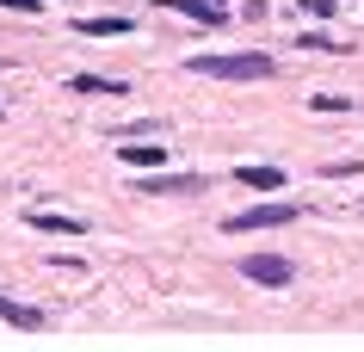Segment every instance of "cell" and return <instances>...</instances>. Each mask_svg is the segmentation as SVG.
Listing matches in <instances>:
<instances>
[{"instance_id":"1","label":"cell","mask_w":364,"mask_h":352,"mask_svg":"<svg viewBox=\"0 0 364 352\" xmlns=\"http://www.w3.org/2000/svg\"><path fill=\"white\" fill-rule=\"evenodd\" d=\"M192 75H210V80H272L278 62L266 50H223V56H192L186 62Z\"/></svg>"},{"instance_id":"2","label":"cell","mask_w":364,"mask_h":352,"mask_svg":"<svg viewBox=\"0 0 364 352\" xmlns=\"http://www.w3.org/2000/svg\"><path fill=\"white\" fill-rule=\"evenodd\" d=\"M296 204H284V198H278V204H253V210H241V216H223V229L229 235H247V229H278V223H296Z\"/></svg>"},{"instance_id":"3","label":"cell","mask_w":364,"mask_h":352,"mask_svg":"<svg viewBox=\"0 0 364 352\" xmlns=\"http://www.w3.org/2000/svg\"><path fill=\"white\" fill-rule=\"evenodd\" d=\"M241 278H253V284H278V291H284L290 278H296V266H290L284 254H247V260H241Z\"/></svg>"},{"instance_id":"4","label":"cell","mask_w":364,"mask_h":352,"mask_svg":"<svg viewBox=\"0 0 364 352\" xmlns=\"http://www.w3.org/2000/svg\"><path fill=\"white\" fill-rule=\"evenodd\" d=\"M167 13H179V19H192V25H204V31H216V25H229V13L216 6V0H161Z\"/></svg>"},{"instance_id":"5","label":"cell","mask_w":364,"mask_h":352,"mask_svg":"<svg viewBox=\"0 0 364 352\" xmlns=\"http://www.w3.org/2000/svg\"><path fill=\"white\" fill-rule=\"evenodd\" d=\"M142 192H154V198H192V192H204V174H154V179H142Z\"/></svg>"},{"instance_id":"6","label":"cell","mask_w":364,"mask_h":352,"mask_svg":"<svg viewBox=\"0 0 364 352\" xmlns=\"http://www.w3.org/2000/svg\"><path fill=\"white\" fill-rule=\"evenodd\" d=\"M0 321H6V328H25V334L50 328V315H43V309H25V303H13V297H0Z\"/></svg>"},{"instance_id":"7","label":"cell","mask_w":364,"mask_h":352,"mask_svg":"<svg viewBox=\"0 0 364 352\" xmlns=\"http://www.w3.org/2000/svg\"><path fill=\"white\" fill-rule=\"evenodd\" d=\"M235 179H241V186H253V192H278V186H284V167L253 161V167H235Z\"/></svg>"},{"instance_id":"8","label":"cell","mask_w":364,"mask_h":352,"mask_svg":"<svg viewBox=\"0 0 364 352\" xmlns=\"http://www.w3.org/2000/svg\"><path fill=\"white\" fill-rule=\"evenodd\" d=\"M25 223H31V229H50V235H87V216H56V210H31Z\"/></svg>"},{"instance_id":"9","label":"cell","mask_w":364,"mask_h":352,"mask_svg":"<svg viewBox=\"0 0 364 352\" xmlns=\"http://www.w3.org/2000/svg\"><path fill=\"white\" fill-rule=\"evenodd\" d=\"M80 38H124V31H136V19H75Z\"/></svg>"},{"instance_id":"10","label":"cell","mask_w":364,"mask_h":352,"mask_svg":"<svg viewBox=\"0 0 364 352\" xmlns=\"http://www.w3.org/2000/svg\"><path fill=\"white\" fill-rule=\"evenodd\" d=\"M68 93H124V80H105V75H68Z\"/></svg>"},{"instance_id":"11","label":"cell","mask_w":364,"mask_h":352,"mask_svg":"<svg viewBox=\"0 0 364 352\" xmlns=\"http://www.w3.org/2000/svg\"><path fill=\"white\" fill-rule=\"evenodd\" d=\"M124 161H130V167H161V161H167V149H161V142H124Z\"/></svg>"},{"instance_id":"12","label":"cell","mask_w":364,"mask_h":352,"mask_svg":"<svg viewBox=\"0 0 364 352\" xmlns=\"http://www.w3.org/2000/svg\"><path fill=\"white\" fill-rule=\"evenodd\" d=\"M296 43H303V50H327V56H340V50H346V43H340V38H327V31H303Z\"/></svg>"},{"instance_id":"13","label":"cell","mask_w":364,"mask_h":352,"mask_svg":"<svg viewBox=\"0 0 364 352\" xmlns=\"http://www.w3.org/2000/svg\"><path fill=\"white\" fill-rule=\"evenodd\" d=\"M309 105H315V112H346L352 99H340V93H315V99H309Z\"/></svg>"},{"instance_id":"14","label":"cell","mask_w":364,"mask_h":352,"mask_svg":"<svg viewBox=\"0 0 364 352\" xmlns=\"http://www.w3.org/2000/svg\"><path fill=\"white\" fill-rule=\"evenodd\" d=\"M327 179H352V174H364V161H333V167H321Z\"/></svg>"},{"instance_id":"15","label":"cell","mask_w":364,"mask_h":352,"mask_svg":"<svg viewBox=\"0 0 364 352\" xmlns=\"http://www.w3.org/2000/svg\"><path fill=\"white\" fill-rule=\"evenodd\" d=\"M0 6H6V13H31V19L43 13V0H0Z\"/></svg>"},{"instance_id":"16","label":"cell","mask_w":364,"mask_h":352,"mask_svg":"<svg viewBox=\"0 0 364 352\" xmlns=\"http://www.w3.org/2000/svg\"><path fill=\"white\" fill-rule=\"evenodd\" d=\"M333 6H340V0H303V13H315V19H321V13L333 19Z\"/></svg>"},{"instance_id":"17","label":"cell","mask_w":364,"mask_h":352,"mask_svg":"<svg viewBox=\"0 0 364 352\" xmlns=\"http://www.w3.org/2000/svg\"><path fill=\"white\" fill-rule=\"evenodd\" d=\"M0 68H6V62H0Z\"/></svg>"},{"instance_id":"18","label":"cell","mask_w":364,"mask_h":352,"mask_svg":"<svg viewBox=\"0 0 364 352\" xmlns=\"http://www.w3.org/2000/svg\"><path fill=\"white\" fill-rule=\"evenodd\" d=\"M216 6H223V0H216Z\"/></svg>"}]
</instances>
